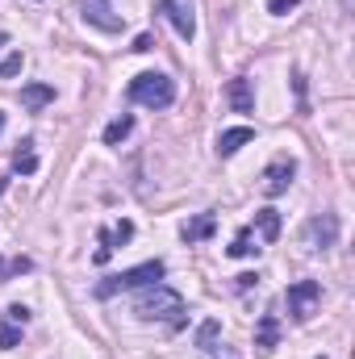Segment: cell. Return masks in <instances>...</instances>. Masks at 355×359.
Instances as JSON below:
<instances>
[{
	"label": "cell",
	"instance_id": "1",
	"mask_svg": "<svg viewBox=\"0 0 355 359\" xmlns=\"http://www.w3.org/2000/svg\"><path fill=\"white\" fill-rule=\"evenodd\" d=\"M134 313L142 322H168V330H184V297L168 284H147L134 301Z\"/></svg>",
	"mask_w": 355,
	"mask_h": 359
},
{
	"label": "cell",
	"instance_id": "2",
	"mask_svg": "<svg viewBox=\"0 0 355 359\" xmlns=\"http://www.w3.org/2000/svg\"><path fill=\"white\" fill-rule=\"evenodd\" d=\"M126 96H130L134 104H147V109H168V104L176 100V80L163 76V72H138V76L130 80Z\"/></svg>",
	"mask_w": 355,
	"mask_h": 359
},
{
	"label": "cell",
	"instance_id": "3",
	"mask_svg": "<svg viewBox=\"0 0 355 359\" xmlns=\"http://www.w3.org/2000/svg\"><path fill=\"white\" fill-rule=\"evenodd\" d=\"M163 259H147V264H138V268L130 271H117V276H105L100 284H96V297L100 301H109V297H117V292H126V288H147V284H159L163 280Z\"/></svg>",
	"mask_w": 355,
	"mask_h": 359
},
{
	"label": "cell",
	"instance_id": "4",
	"mask_svg": "<svg viewBox=\"0 0 355 359\" xmlns=\"http://www.w3.org/2000/svg\"><path fill=\"white\" fill-rule=\"evenodd\" d=\"M318 301H322V284L318 280H297V284L284 288V305H288L293 322H309L314 309H318Z\"/></svg>",
	"mask_w": 355,
	"mask_h": 359
},
{
	"label": "cell",
	"instance_id": "5",
	"mask_svg": "<svg viewBox=\"0 0 355 359\" xmlns=\"http://www.w3.org/2000/svg\"><path fill=\"white\" fill-rule=\"evenodd\" d=\"M155 13H163V17L172 21V29H176L184 42L196 38V0H159Z\"/></svg>",
	"mask_w": 355,
	"mask_h": 359
},
{
	"label": "cell",
	"instance_id": "6",
	"mask_svg": "<svg viewBox=\"0 0 355 359\" xmlns=\"http://www.w3.org/2000/svg\"><path fill=\"white\" fill-rule=\"evenodd\" d=\"M335 243H339V217L335 213H322V217L305 222V247L309 251H330Z\"/></svg>",
	"mask_w": 355,
	"mask_h": 359
},
{
	"label": "cell",
	"instance_id": "7",
	"mask_svg": "<svg viewBox=\"0 0 355 359\" xmlns=\"http://www.w3.org/2000/svg\"><path fill=\"white\" fill-rule=\"evenodd\" d=\"M293 176H297V159H293V155H276L264 172V192L267 196H284L288 184H293Z\"/></svg>",
	"mask_w": 355,
	"mask_h": 359
},
{
	"label": "cell",
	"instance_id": "8",
	"mask_svg": "<svg viewBox=\"0 0 355 359\" xmlns=\"http://www.w3.org/2000/svg\"><path fill=\"white\" fill-rule=\"evenodd\" d=\"M96 238H100V247H96V255H92V264H109V255H113L117 247H126V243L134 238V222H117L113 230H100Z\"/></svg>",
	"mask_w": 355,
	"mask_h": 359
},
{
	"label": "cell",
	"instance_id": "9",
	"mask_svg": "<svg viewBox=\"0 0 355 359\" xmlns=\"http://www.w3.org/2000/svg\"><path fill=\"white\" fill-rule=\"evenodd\" d=\"M84 21L88 25H96V29H105V34H117L126 21L113 13V4L109 0H84Z\"/></svg>",
	"mask_w": 355,
	"mask_h": 359
},
{
	"label": "cell",
	"instance_id": "10",
	"mask_svg": "<svg viewBox=\"0 0 355 359\" xmlns=\"http://www.w3.org/2000/svg\"><path fill=\"white\" fill-rule=\"evenodd\" d=\"M251 138H255V130H251V126H234V130H222V134H217V155H222V159H230V155H239V151H243Z\"/></svg>",
	"mask_w": 355,
	"mask_h": 359
},
{
	"label": "cell",
	"instance_id": "11",
	"mask_svg": "<svg viewBox=\"0 0 355 359\" xmlns=\"http://www.w3.org/2000/svg\"><path fill=\"white\" fill-rule=\"evenodd\" d=\"M226 96H230L234 113H251V109H255V92H251V80H247V76H234Z\"/></svg>",
	"mask_w": 355,
	"mask_h": 359
},
{
	"label": "cell",
	"instance_id": "12",
	"mask_svg": "<svg viewBox=\"0 0 355 359\" xmlns=\"http://www.w3.org/2000/svg\"><path fill=\"white\" fill-rule=\"evenodd\" d=\"M213 230H217V217H213V213H196V217L184 226V243H188V247H192V243H205Z\"/></svg>",
	"mask_w": 355,
	"mask_h": 359
},
{
	"label": "cell",
	"instance_id": "13",
	"mask_svg": "<svg viewBox=\"0 0 355 359\" xmlns=\"http://www.w3.org/2000/svg\"><path fill=\"white\" fill-rule=\"evenodd\" d=\"M51 100H55V88H51V84H25V88H21V104H25L29 113H38V109L51 104Z\"/></svg>",
	"mask_w": 355,
	"mask_h": 359
},
{
	"label": "cell",
	"instance_id": "14",
	"mask_svg": "<svg viewBox=\"0 0 355 359\" xmlns=\"http://www.w3.org/2000/svg\"><path fill=\"white\" fill-rule=\"evenodd\" d=\"M280 343V322H276V313H264L260 318V330H255V347L260 351H272Z\"/></svg>",
	"mask_w": 355,
	"mask_h": 359
},
{
	"label": "cell",
	"instance_id": "15",
	"mask_svg": "<svg viewBox=\"0 0 355 359\" xmlns=\"http://www.w3.org/2000/svg\"><path fill=\"white\" fill-rule=\"evenodd\" d=\"M13 172H21V176H34L38 172V155H34V142L29 138L13 151Z\"/></svg>",
	"mask_w": 355,
	"mask_h": 359
},
{
	"label": "cell",
	"instance_id": "16",
	"mask_svg": "<svg viewBox=\"0 0 355 359\" xmlns=\"http://www.w3.org/2000/svg\"><path fill=\"white\" fill-rule=\"evenodd\" d=\"M226 255H230V259H251V255H260V247H255L251 230H239V234H234V243L226 247Z\"/></svg>",
	"mask_w": 355,
	"mask_h": 359
},
{
	"label": "cell",
	"instance_id": "17",
	"mask_svg": "<svg viewBox=\"0 0 355 359\" xmlns=\"http://www.w3.org/2000/svg\"><path fill=\"white\" fill-rule=\"evenodd\" d=\"M255 226H260L264 243H276V238H280V213H276V209H260V213H255Z\"/></svg>",
	"mask_w": 355,
	"mask_h": 359
},
{
	"label": "cell",
	"instance_id": "18",
	"mask_svg": "<svg viewBox=\"0 0 355 359\" xmlns=\"http://www.w3.org/2000/svg\"><path fill=\"white\" fill-rule=\"evenodd\" d=\"M130 130H134V117H130V113H121L117 121H109V126H105V147H117Z\"/></svg>",
	"mask_w": 355,
	"mask_h": 359
},
{
	"label": "cell",
	"instance_id": "19",
	"mask_svg": "<svg viewBox=\"0 0 355 359\" xmlns=\"http://www.w3.org/2000/svg\"><path fill=\"white\" fill-rule=\"evenodd\" d=\"M25 271H34V259H25V255L4 259V255H0V284H8L13 276H25Z\"/></svg>",
	"mask_w": 355,
	"mask_h": 359
},
{
	"label": "cell",
	"instance_id": "20",
	"mask_svg": "<svg viewBox=\"0 0 355 359\" xmlns=\"http://www.w3.org/2000/svg\"><path fill=\"white\" fill-rule=\"evenodd\" d=\"M217 334H222V322H201V330H196V347L201 351H213V343H217Z\"/></svg>",
	"mask_w": 355,
	"mask_h": 359
},
{
	"label": "cell",
	"instance_id": "21",
	"mask_svg": "<svg viewBox=\"0 0 355 359\" xmlns=\"http://www.w3.org/2000/svg\"><path fill=\"white\" fill-rule=\"evenodd\" d=\"M21 63H25V55H21V50H13V55L0 63V80H13V76L21 72Z\"/></svg>",
	"mask_w": 355,
	"mask_h": 359
},
{
	"label": "cell",
	"instance_id": "22",
	"mask_svg": "<svg viewBox=\"0 0 355 359\" xmlns=\"http://www.w3.org/2000/svg\"><path fill=\"white\" fill-rule=\"evenodd\" d=\"M17 343H21V326H13V322H8V326L0 330V351H13Z\"/></svg>",
	"mask_w": 355,
	"mask_h": 359
},
{
	"label": "cell",
	"instance_id": "23",
	"mask_svg": "<svg viewBox=\"0 0 355 359\" xmlns=\"http://www.w3.org/2000/svg\"><path fill=\"white\" fill-rule=\"evenodd\" d=\"M29 318H34V313H29L25 305H8V309H4V322H13V326H25Z\"/></svg>",
	"mask_w": 355,
	"mask_h": 359
},
{
	"label": "cell",
	"instance_id": "24",
	"mask_svg": "<svg viewBox=\"0 0 355 359\" xmlns=\"http://www.w3.org/2000/svg\"><path fill=\"white\" fill-rule=\"evenodd\" d=\"M255 284H260V276H255V271H243V276H234V288H239V292H251Z\"/></svg>",
	"mask_w": 355,
	"mask_h": 359
},
{
	"label": "cell",
	"instance_id": "25",
	"mask_svg": "<svg viewBox=\"0 0 355 359\" xmlns=\"http://www.w3.org/2000/svg\"><path fill=\"white\" fill-rule=\"evenodd\" d=\"M297 4H301V0H267V13H272V17H284V13L297 8Z\"/></svg>",
	"mask_w": 355,
	"mask_h": 359
},
{
	"label": "cell",
	"instance_id": "26",
	"mask_svg": "<svg viewBox=\"0 0 355 359\" xmlns=\"http://www.w3.org/2000/svg\"><path fill=\"white\" fill-rule=\"evenodd\" d=\"M293 88H297V109L305 113L309 104H305V76H301V72H293Z\"/></svg>",
	"mask_w": 355,
	"mask_h": 359
},
{
	"label": "cell",
	"instance_id": "27",
	"mask_svg": "<svg viewBox=\"0 0 355 359\" xmlns=\"http://www.w3.org/2000/svg\"><path fill=\"white\" fill-rule=\"evenodd\" d=\"M134 50H138V55L155 50V38H151V34H138V38H134Z\"/></svg>",
	"mask_w": 355,
	"mask_h": 359
},
{
	"label": "cell",
	"instance_id": "28",
	"mask_svg": "<svg viewBox=\"0 0 355 359\" xmlns=\"http://www.w3.org/2000/svg\"><path fill=\"white\" fill-rule=\"evenodd\" d=\"M4 188H8V180H4V176H0V196H4Z\"/></svg>",
	"mask_w": 355,
	"mask_h": 359
},
{
	"label": "cell",
	"instance_id": "29",
	"mask_svg": "<svg viewBox=\"0 0 355 359\" xmlns=\"http://www.w3.org/2000/svg\"><path fill=\"white\" fill-rule=\"evenodd\" d=\"M339 4H343V8H351V4H355V0H339Z\"/></svg>",
	"mask_w": 355,
	"mask_h": 359
},
{
	"label": "cell",
	"instance_id": "30",
	"mask_svg": "<svg viewBox=\"0 0 355 359\" xmlns=\"http://www.w3.org/2000/svg\"><path fill=\"white\" fill-rule=\"evenodd\" d=\"M0 130H4V113H0Z\"/></svg>",
	"mask_w": 355,
	"mask_h": 359
},
{
	"label": "cell",
	"instance_id": "31",
	"mask_svg": "<svg viewBox=\"0 0 355 359\" xmlns=\"http://www.w3.org/2000/svg\"><path fill=\"white\" fill-rule=\"evenodd\" d=\"M318 359H326V355H318Z\"/></svg>",
	"mask_w": 355,
	"mask_h": 359
}]
</instances>
